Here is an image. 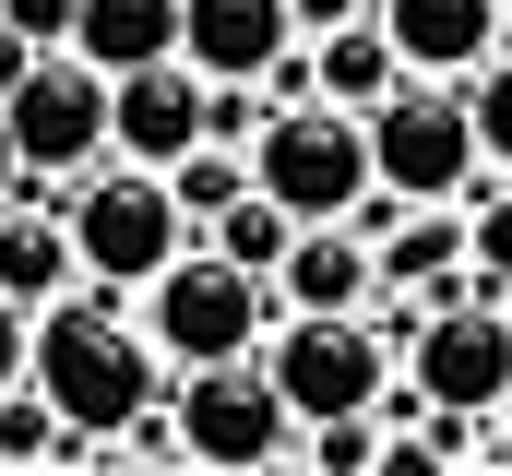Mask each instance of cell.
<instances>
[{
    "label": "cell",
    "instance_id": "cell-1",
    "mask_svg": "<svg viewBox=\"0 0 512 476\" xmlns=\"http://www.w3.org/2000/svg\"><path fill=\"white\" fill-rule=\"evenodd\" d=\"M36 393H48L84 441H108V429H131V417L167 393V357H155L143 322H120L108 286H72V298L36 310Z\"/></svg>",
    "mask_w": 512,
    "mask_h": 476
},
{
    "label": "cell",
    "instance_id": "cell-2",
    "mask_svg": "<svg viewBox=\"0 0 512 476\" xmlns=\"http://www.w3.org/2000/svg\"><path fill=\"white\" fill-rule=\"evenodd\" d=\"M60 215H72V250H84V286H108V298H143V286L203 238L191 203H179V179L143 167V155H96V167L60 191Z\"/></svg>",
    "mask_w": 512,
    "mask_h": 476
},
{
    "label": "cell",
    "instance_id": "cell-3",
    "mask_svg": "<svg viewBox=\"0 0 512 476\" xmlns=\"http://www.w3.org/2000/svg\"><path fill=\"white\" fill-rule=\"evenodd\" d=\"M143 334L167 357V381L203 369V357H262V334H274V274L227 262L215 238H191V250L143 286Z\"/></svg>",
    "mask_w": 512,
    "mask_h": 476
},
{
    "label": "cell",
    "instance_id": "cell-4",
    "mask_svg": "<svg viewBox=\"0 0 512 476\" xmlns=\"http://www.w3.org/2000/svg\"><path fill=\"white\" fill-rule=\"evenodd\" d=\"M370 167H382V203H465L489 179L465 72H405L382 108H370Z\"/></svg>",
    "mask_w": 512,
    "mask_h": 476
},
{
    "label": "cell",
    "instance_id": "cell-5",
    "mask_svg": "<svg viewBox=\"0 0 512 476\" xmlns=\"http://www.w3.org/2000/svg\"><path fill=\"white\" fill-rule=\"evenodd\" d=\"M251 179L298 215V227H322V215H358L370 191H382V167H370V108H334V96H286V108L251 131Z\"/></svg>",
    "mask_w": 512,
    "mask_h": 476
},
{
    "label": "cell",
    "instance_id": "cell-6",
    "mask_svg": "<svg viewBox=\"0 0 512 476\" xmlns=\"http://www.w3.org/2000/svg\"><path fill=\"white\" fill-rule=\"evenodd\" d=\"M167 405H179L191 465H215V476L286 465V453L310 441V429H298V405H286V381H274L262 357H203V369H179V381H167Z\"/></svg>",
    "mask_w": 512,
    "mask_h": 476
},
{
    "label": "cell",
    "instance_id": "cell-7",
    "mask_svg": "<svg viewBox=\"0 0 512 476\" xmlns=\"http://www.w3.org/2000/svg\"><path fill=\"white\" fill-rule=\"evenodd\" d=\"M262 369L286 381V405H298V429H322V417H370L393 393V334L370 310H286L274 334H262Z\"/></svg>",
    "mask_w": 512,
    "mask_h": 476
},
{
    "label": "cell",
    "instance_id": "cell-8",
    "mask_svg": "<svg viewBox=\"0 0 512 476\" xmlns=\"http://www.w3.org/2000/svg\"><path fill=\"white\" fill-rule=\"evenodd\" d=\"M0 119H12L24 179H84V167L108 155V72H96L72 36H48V48H36V72L0 96Z\"/></svg>",
    "mask_w": 512,
    "mask_h": 476
},
{
    "label": "cell",
    "instance_id": "cell-9",
    "mask_svg": "<svg viewBox=\"0 0 512 476\" xmlns=\"http://www.w3.org/2000/svg\"><path fill=\"white\" fill-rule=\"evenodd\" d=\"M405 381L429 405H512V298L477 286V298H441L405 346Z\"/></svg>",
    "mask_w": 512,
    "mask_h": 476
},
{
    "label": "cell",
    "instance_id": "cell-10",
    "mask_svg": "<svg viewBox=\"0 0 512 476\" xmlns=\"http://www.w3.org/2000/svg\"><path fill=\"white\" fill-rule=\"evenodd\" d=\"M191 143H215V72H203L191 48H167V60H131V72H108V155L179 167Z\"/></svg>",
    "mask_w": 512,
    "mask_h": 476
},
{
    "label": "cell",
    "instance_id": "cell-11",
    "mask_svg": "<svg viewBox=\"0 0 512 476\" xmlns=\"http://www.w3.org/2000/svg\"><path fill=\"white\" fill-rule=\"evenodd\" d=\"M370 298H382V238L358 227V215H322V227L286 238L274 310H370Z\"/></svg>",
    "mask_w": 512,
    "mask_h": 476
},
{
    "label": "cell",
    "instance_id": "cell-12",
    "mask_svg": "<svg viewBox=\"0 0 512 476\" xmlns=\"http://www.w3.org/2000/svg\"><path fill=\"white\" fill-rule=\"evenodd\" d=\"M179 48H191L215 84H262V72L298 48V0H191V12H179Z\"/></svg>",
    "mask_w": 512,
    "mask_h": 476
},
{
    "label": "cell",
    "instance_id": "cell-13",
    "mask_svg": "<svg viewBox=\"0 0 512 476\" xmlns=\"http://www.w3.org/2000/svg\"><path fill=\"white\" fill-rule=\"evenodd\" d=\"M405 48V72H477L512 36V0H370Z\"/></svg>",
    "mask_w": 512,
    "mask_h": 476
},
{
    "label": "cell",
    "instance_id": "cell-14",
    "mask_svg": "<svg viewBox=\"0 0 512 476\" xmlns=\"http://www.w3.org/2000/svg\"><path fill=\"white\" fill-rule=\"evenodd\" d=\"M0 286L24 298V310H48V298H72L84 286V250H72V215L60 203H0Z\"/></svg>",
    "mask_w": 512,
    "mask_h": 476
},
{
    "label": "cell",
    "instance_id": "cell-15",
    "mask_svg": "<svg viewBox=\"0 0 512 476\" xmlns=\"http://www.w3.org/2000/svg\"><path fill=\"white\" fill-rule=\"evenodd\" d=\"M310 84H322L334 108H382L393 84H405V48H393V24H382V12H358V24L310 36Z\"/></svg>",
    "mask_w": 512,
    "mask_h": 476
},
{
    "label": "cell",
    "instance_id": "cell-16",
    "mask_svg": "<svg viewBox=\"0 0 512 476\" xmlns=\"http://www.w3.org/2000/svg\"><path fill=\"white\" fill-rule=\"evenodd\" d=\"M179 12H191V0H72L60 36H72L96 72H131V60H167V48H179Z\"/></svg>",
    "mask_w": 512,
    "mask_h": 476
},
{
    "label": "cell",
    "instance_id": "cell-17",
    "mask_svg": "<svg viewBox=\"0 0 512 476\" xmlns=\"http://www.w3.org/2000/svg\"><path fill=\"white\" fill-rule=\"evenodd\" d=\"M203 238H215L227 262H251V274H274V262H286V238H298V215H286V203H274V191L251 179V191H239V203H227V215H215Z\"/></svg>",
    "mask_w": 512,
    "mask_h": 476
},
{
    "label": "cell",
    "instance_id": "cell-18",
    "mask_svg": "<svg viewBox=\"0 0 512 476\" xmlns=\"http://www.w3.org/2000/svg\"><path fill=\"white\" fill-rule=\"evenodd\" d=\"M465 108H477V143H489V167H512V36L465 72Z\"/></svg>",
    "mask_w": 512,
    "mask_h": 476
},
{
    "label": "cell",
    "instance_id": "cell-19",
    "mask_svg": "<svg viewBox=\"0 0 512 476\" xmlns=\"http://www.w3.org/2000/svg\"><path fill=\"white\" fill-rule=\"evenodd\" d=\"M465 227H477V274L512 298V167L489 179V191H465Z\"/></svg>",
    "mask_w": 512,
    "mask_h": 476
},
{
    "label": "cell",
    "instance_id": "cell-20",
    "mask_svg": "<svg viewBox=\"0 0 512 476\" xmlns=\"http://www.w3.org/2000/svg\"><path fill=\"white\" fill-rule=\"evenodd\" d=\"M310 465H334V476L382 465V405H370V417H322V429H310Z\"/></svg>",
    "mask_w": 512,
    "mask_h": 476
},
{
    "label": "cell",
    "instance_id": "cell-21",
    "mask_svg": "<svg viewBox=\"0 0 512 476\" xmlns=\"http://www.w3.org/2000/svg\"><path fill=\"white\" fill-rule=\"evenodd\" d=\"M24 369H36V310H24V298L0 286V393H12Z\"/></svg>",
    "mask_w": 512,
    "mask_h": 476
},
{
    "label": "cell",
    "instance_id": "cell-22",
    "mask_svg": "<svg viewBox=\"0 0 512 476\" xmlns=\"http://www.w3.org/2000/svg\"><path fill=\"white\" fill-rule=\"evenodd\" d=\"M36 48H48V36H36V24H24V12H12V0H0V96H12V84H24V72H36Z\"/></svg>",
    "mask_w": 512,
    "mask_h": 476
},
{
    "label": "cell",
    "instance_id": "cell-23",
    "mask_svg": "<svg viewBox=\"0 0 512 476\" xmlns=\"http://www.w3.org/2000/svg\"><path fill=\"white\" fill-rule=\"evenodd\" d=\"M370 0H298V36H334V24H358Z\"/></svg>",
    "mask_w": 512,
    "mask_h": 476
},
{
    "label": "cell",
    "instance_id": "cell-24",
    "mask_svg": "<svg viewBox=\"0 0 512 476\" xmlns=\"http://www.w3.org/2000/svg\"><path fill=\"white\" fill-rule=\"evenodd\" d=\"M12 167H24V155H12V119H0V203H12Z\"/></svg>",
    "mask_w": 512,
    "mask_h": 476
}]
</instances>
